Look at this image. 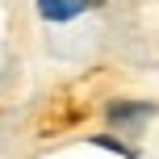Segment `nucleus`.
Instances as JSON below:
<instances>
[{"label":"nucleus","instance_id":"1","mask_svg":"<svg viewBox=\"0 0 159 159\" xmlns=\"http://www.w3.org/2000/svg\"><path fill=\"white\" fill-rule=\"evenodd\" d=\"M155 113H159V105H151V101H109L105 105V117L113 126H121V130H138Z\"/></svg>","mask_w":159,"mask_h":159},{"label":"nucleus","instance_id":"2","mask_svg":"<svg viewBox=\"0 0 159 159\" xmlns=\"http://www.w3.org/2000/svg\"><path fill=\"white\" fill-rule=\"evenodd\" d=\"M84 8H88L84 0H38V13L46 17V21H71Z\"/></svg>","mask_w":159,"mask_h":159},{"label":"nucleus","instance_id":"3","mask_svg":"<svg viewBox=\"0 0 159 159\" xmlns=\"http://www.w3.org/2000/svg\"><path fill=\"white\" fill-rule=\"evenodd\" d=\"M92 143H96V147H105V151H117L121 159H134V155H138L134 147H126V143H117V138H109V134H92Z\"/></svg>","mask_w":159,"mask_h":159},{"label":"nucleus","instance_id":"4","mask_svg":"<svg viewBox=\"0 0 159 159\" xmlns=\"http://www.w3.org/2000/svg\"><path fill=\"white\" fill-rule=\"evenodd\" d=\"M84 4H88V8H101V4H105V0H84Z\"/></svg>","mask_w":159,"mask_h":159}]
</instances>
